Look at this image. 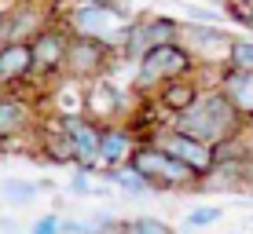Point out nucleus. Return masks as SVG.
<instances>
[{
	"instance_id": "nucleus-20",
	"label": "nucleus",
	"mask_w": 253,
	"mask_h": 234,
	"mask_svg": "<svg viewBox=\"0 0 253 234\" xmlns=\"http://www.w3.org/2000/svg\"><path fill=\"white\" fill-rule=\"evenodd\" d=\"M37 183H26V179H4L0 183V194L7 198V205H30L37 198Z\"/></svg>"
},
{
	"instance_id": "nucleus-19",
	"label": "nucleus",
	"mask_w": 253,
	"mask_h": 234,
	"mask_svg": "<svg viewBox=\"0 0 253 234\" xmlns=\"http://www.w3.org/2000/svg\"><path fill=\"white\" fill-rule=\"evenodd\" d=\"M107 183H110V187H118V190H125V194H132V198L151 194V187H147L132 168H114V172H107Z\"/></svg>"
},
{
	"instance_id": "nucleus-24",
	"label": "nucleus",
	"mask_w": 253,
	"mask_h": 234,
	"mask_svg": "<svg viewBox=\"0 0 253 234\" xmlns=\"http://www.w3.org/2000/svg\"><path fill=\"white\" fill-rule=\"evenodd\" d=\"M30 234H63V220H59L55 212H48V216H41V220H33Z\"/></svg>"
},
{
	"instance_id": "nucleus-6",
	"label": "nucleus",
	"mask_w": 253,
	"mask_h": 234,
	"mask_svg": "<svg viewBox=\"0 0 253 234\" xmlns=\"http://www.w3.org/2000/svg\"><path fill=\"white\" fill-rule=\"evenodd\" d=\"M110 66H114V44L95 40V37H74L70 33L63 77H70L77 84H95L110 73Z\"/></svg>"
},
{
	"instance_id": "nucleus-3",
	"label": "nucleus",
	"mask_w": 253,
	"mask_h": 234,
	"mask_svg": "<svg viewBox=\"0 0 253 234\" xmlns=\"http://www.w3.org/2000/svg\"><path fill=\"white\" fill-rule=\"evenodd\" d=\"M195 73H198V63L191 59V51L176 40V44H162V48L147 51V55L139 59L132 88L136 92H158L162 84L180 81V77H195Z\"/></svg>"
},
{
	"instance_id": "nucleus-1",
	"label": "nucleus",
	"mask_w": 253,
	"mask_h": 234,
	"mask_svg": "<svg viewBox=\"0 0 253 234\" xmlns=\"http://www.w3.org/2000/svg\"><path fill=\"white\" fill-rule=\"evenodd\" d=\"M169 125L180 128L184 135H195V139L216 146V150H220V146H228V143H239L242 132H246L242 117L235 114V106L224 99V92L216 88V84H213V88H206V92L184 110V114H176Z\"/></svg>"
},
{
	"instance_id": "nucleus-23",
	"label": "nucleus",
	"mask_w": 253,
	"mask_h": 234,
	"mask_svg": "<svg viewBox=\"0 0 253 234\" xmlns=\"http://www.w3.org/2000/svg\"><path fill=\"white\" fill-rule=\"evenodd\" d=\"M224 11L231 15L239 26H246V30H253V0H231Z\"/></svg>"
},
{
	"instance_id": "nucleus-22",
	"label": "nucleus",
	"mask_w": 253,
	"mask_h": 234,
	"mask_svg": "<svg viewBox=\"0 0 253 234\" xmlns=\"http://www.w3.org/2000/svg\"><path fill=\"white\" fill-rule=\"evenodd\" d=\"M220 216H224L220 205H202V209H191L184 223H187V227H209V223H216Z\"/></svg>"
},
{
	"instance_id": "nucleus-2",
	"label": "nucleus",
	"mask_w": 253,
	"mask_h": 234,
	"mask_svg": "<svg viewBox=\"0 0 253 234\" xmlns=\"http://www.w3.org/2000/svg\"><path fill=\"white\" fill-rule=\"evenodd\" d=\"M125 168H132L151 190H202V176L191 165L176 161L158 143H139Z\"/></svg>"
},
{
	"instance_id": "nucleus-21",
	"label": "nucleus",
	"mask_w": 253,
	"mask_h": 234,
	"mask_svg": "<svg viewBox=\"0 0 253 234\" xmlns=\"http://www.w3.org/2000/svg\"><path fill=\"white\" fill-rule=\"evenodd\" d=\"M228 66H231V70H253V40H246V37H235Z\"/></svg>"
},
{
	"instance_id": "nucleus-10",
	"label": "nucleus",
	"mask_w": 253,
	"mask_h": 234,
	"mask_svg": "<svg viewBox=\"0 0 253 234\" xmlns=\"http://www.w3.org/2000/svg\"><path fill=\"white\" fill-rule=\"evenodd\" d=\"M147 143H158L162 150H169L176 161L191 165V168H195L202 179L213 172V165H216V146L195 139V135H184L180 128H172V125H162L158 132H154V139H147Z\"/></svg>"
},
{
	"instance_id": "nucleus-18",
	"label": "nucleus",
	"mask_w": 253,
	"mask_h": 234,
	"mask_svg": "<svg viewBox=\"0 0 253 234\" xmlns=\"http://www.w3.org/2000/svg\"><path fill=\"white\" fill-rule=\"evenodd\" d=\"M118 234H176L165 220H154V216H132V220H121Z\"/></svg>"
},
{
	"instance_id": "nucleus-15",
	"label": "nucleus",
	"mask_w": 253,
	"mask_h": 234,
	"mask_svg": "<svg viewBox=\"0 0 253 234\" xmlns=\"http://www.w3.org/2000/svg\"><path fill=\"white\" fill-rule=\"evenodd\" d=\"M33 77V44L30 40H15V44H0V88H15Z\"/></svg>"
},
{
	"instance_id": "nucleus-11",
	"label": "nucleus",
	"mask_w": 253,
	"mask_h": 234,
	"mask_svg": "<svg viewBox=\"0 0 253 234\" xmlns=\"http://www.w3.org/2000/svg\"><path fill=\"white\" fill-rule=\"evenodd\" d=\"M33 44V77L48 81V77H63L66 66V48H70V30L63 22H51L44 33L30 40Z\"/></svg>"
},
{
	"instance_id": "nucleus-9",
	"label": "nucleus",
	"mask_w": 253,
	"mask_h": 234,
	"mask_svg": "<svg viewBox=\"0 0 253 234\" xmlns=\"http://www.w3.org/2000/svg\"><path fill=\"white\" fill-rule=\"evenodd\" d=\"M180 44L191 51L198 66H216L224 70L231 59V44L235 37L228 30H216V26H180Z\"/></svg>"
},
{
	"instance_id": "nucleus-25",
	"label": "nucleus",
	"mask_w": 253,
	"mask_h": 234,
	"mask_svg": "<svg viewBox=\"0 0 253 234\" xmlns=\"http://www.w3.org/2000/svg\"><path fill=\"white\" fill-rule=\"evenodd\" d=\"M187 11H191V19H195V22H202V26H213L216 19H220L216 11H206V7H187Z\"/></svg>"
},
{
	"instance_id": "nucleus-7",
	"label": "nucleus",
	"mask_w": 253,
	"mask_h": 234,
	"mask_svg": "<svg viewBox=\"0 0 253 234\" xmlns=\"http://www.w3.org/2000/svg\"><path fill=\"white\" fill-rule=\"evenodd\" d=\"M59 132L74 154V165L81 172H95L99 168V139H103V125H95L92 117H84L81 110H70V114H59Z\"/></svg>"
},
{
	"instance_id": "nucleus-17",
	"label": "nucleus",
	"mask_w": 253,
	"mask_h": 234,
	"mask_svg": "<svg viewBox=\"0 0 253 234\" xmlns=\"http://www.w3.org/2000/svg\"><path fill=\"white\" fill-rule=\"evenodd\" d=\"M202 92H206V88L198 84V77H180V81L162 84V88L154 92V95H158V106H162L165 114H169V121H172L176 114H184V110H187Z\"/></svg>"
},
{
	"instance_id": "nucleus-16",
	"label": "nucleus",
	"mask_w": 253,
	"mask_h": 234,
	"mask_svg": "<svg viewBox=\"0 0 253 234\" xmlns=\"http://www.w3.org/2000/svg\"><path fill=\"white\" fill-rule=\"evenodd\" d=\"M136 146H139L136 135L128 132L125 125H107L103 128V139H99V168H103V176L114 172V168H125Z\"/></svg>"
},
{
	"instance_id": "nucleus-8",
	"label": "nucleus",
	"mask_w": 253,
	"mask_h": 234,
	"mask_svg": "<svg viewBox=\"0 0 253 234\" xmlns=\"http://www.w3.org/2000/svg\"><path fill=\"white\" fill-rule=\"evenodd\" d=\"M51 22V7L41 0H15L11 7L0 11V44H15V40H33L37 33H44Z\"/></svg>"
},
{
	"instance_id": "nucleus-5",
	"label": "nucleus",
	"mask_w": 253,
	"mask_h": 234,
	"mask_svg": "<svg viewBox=\"0 0 253 234\" xmlns=\"http://www.w3.org/2000/svg\"><path fill=\"white\" fill-rule=\"evenodd\" d=\"M180 40V22L169 19V15H143V19H132L121 33V59L128 63H139L147 51L162 48V44H176Z\"/></svg>"
},
{
	"instance_id": "nucleus-13",
	"label": "nucleus",
	"mask_w": 253,
	"mask_h": 234,
	"mask_svg": "<svg viewBox=\"0 0 253 234\" xmlns=\"http://www.w3.org/2000/svg\"><path fill=\"white\" fill-rule=\"evenodd\" d=\"M121 110H125V102H121V92L118 88H110L107 81H95L84 88L81 95V114L84 117H92L95 125H118V117H121Z\"/></svg>"
},
{
	"instance_id": "nucleus-4",
	"label": "nucleus",
	"mask_w": 253,
	"mask_h": 234,
	"mask_svg": "<svg viewBox=\"0 0 253 234\" xmlns=\"http://www.w3.org/2000/svg\"><path fill=\"white\" fill-rule=\"evenodd\" d=\"M128 22L132 19H128L125 4H74L63 19V26L74 37H95V40H107V44H114V37L121 44V33Z\"/></svg>"
},
{
	"instance_id": "nucleus-12",
	"label": "nucleus",
	"mask_w": 253,
	"mask_h": 234,
	"mask_svg": "<svg viewBox=\"0 0 253 234\" xmlns=\"http://www.w3.org/2000/svg\"><path fill=\"white\" fill-rule=\"evenodd\" d=\"M37 125H41V117L30 99H22L15 92H0V146L37 132Z\"/></svg>"
},
{
	"instance_id": "nucleus-26",
	"label": "nucleus",
	"mask_w": 253,
	"mask_h": 234,
	"mask_svg": "<svg viewBox=\"0 0 253 234\" xmlns=\"http://www.w3.org/2000/svg\"><path fill=\"white\" fill-rule=\"evenodd\" d=\"M250 223H253V220H250Z\"/></svg>"
},
{
	"instance_id": "nucleus-14",
	"label": "nucleus",
	"mask_w": 253,
	"mask_h": 234,
	"mask_svg": "<svg viewBox=\"0 0 253 234\" xmlns=\"http://www.w3.org/2000/svg\"><path fill=\"white\" fill-rule=\"evenodd\" d=\"M216 88L235 106L242 125H253V70H231V66H224L216 73Z\"/></svg>"
}]
</instances>
